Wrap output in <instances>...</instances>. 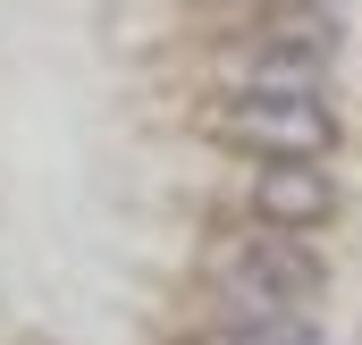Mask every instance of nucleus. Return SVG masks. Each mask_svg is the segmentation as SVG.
I'll list each match as a JSON object with an SVG mask.
<instances>
[{
    "label": "nucleus",
    "mask_w": 362,
    "mask_h": 345,
    "mask_svg": "<svg viewBox=\"0 0 362 345\" xmlns=\"http://www.w3.org/2000/svg\"><path fill=\"white\" fill-rule=\"evenodd\" d=\"M211 286H219V303H228V320H253V329H286L295 320V303H312L320 286H329V269L303 253L286 228H245V236H228L219 261H211Z\"/></svg>",
    "instance_id": "obj_1"
},
{
    "label": "nucleus",
    "mask_w": 362,
    "mask_h": 345,
    "mask_svg": "<svg viewBox=\"0 0 362 345\" xmlns=\"http://www.w3.org/2000/svg\"><path fill=\"white\" fill-rule=\"evenodd\" d=\"M219 135L262 160H329L337 152V110L320 93H228Z\"/></svg>",
    "instance_id": "obj_2"
},
{
    "label": "nucleus",
    "mask_w": 362,
    "mask_h": 345,
    "mask_svg": "<svg viewBox=\"0 0 362 345\" xmlns=\"http://www.w3.org/2000/svg\"><path fill=\"white\" fill-rule=\"evenodd\" d=\"M245 202H253V219H262V228L312 236V228H329V219H337V177H329V160H262Z\"/></svg>",
    "instance_id": "obj_3"
},
{
    "label": "nucleus",
    "mask_w": 362,
    "mask_h": 345,
    "mask_svg": "<svg viewBox=\"0 0 362 345\" xmlns=\"http://www.w3.org/2000/svg\"><path fill=\"white\" fill-rule=\"evenodd\" d=\"M320 59L329 51H312V42H286V34H262L253 51H245V85L236 93H320Z\"/></svg>",
    "instance_id": "obj_4"
},
{
    "label": "nucleus",
    "mask_w": 362,
    "mask_h": 345,
    "mask_svg": "<svg viewBox=\"0 0 362 345\" xmlns=\"http://www.w3.org/2000/svg\"><path fill=\"white\" fill-rule=\"evenodd\" d=\"M194 345H320L303 320H286V329H253V320H228V329H211V337H194Z\"/></svg>",
    "instance_id": "obj_5"
}]
</instances>
